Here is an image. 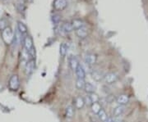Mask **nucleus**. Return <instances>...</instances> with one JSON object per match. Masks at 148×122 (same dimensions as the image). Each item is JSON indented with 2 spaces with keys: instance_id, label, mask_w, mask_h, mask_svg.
I'll use <instances>...</instances> for the list:
<instances>
[{
  "instance_id": "nucleus-29",
  "label": "nucleus",
  "mask_w": 148,
  "mask_h": 122,
  "mask_svg": "<svg viewBox=\"0 0 148 122\" xmlns=\"http://www.w3.org/2000/svg\"><path fill=\"white\" fill-rule=\"evenodd\" d=\"M105 122H114V120H113V118H112V117H110V116H109V117L107 118V120H106Z\"/></svg>"
},
{
  "instance_id": "nucleus-2",
  "label": "nucleus",
  "mask_w": 148,
  "mask_h": 122,
  "mask_svg": "<svg viewBox=\"0 0 148 122\" xmlns=\"http://www.w3.org/2000/svg\"><path fill=\"white\" fill-rule=\"evenodd\" d=\"M14 32L9 26L2 31V38L6 44H12V42L14 41Z\"/></svg>"
},
{
  "instance_id": "nucleus-16",
  "label": "nucleus",
  "mask_w": 148,
  "mask_h": 122,
  "mask_svg": "<svg viewBox=\"0 0 148 122\" xmlns=\"http://www.w3.org/2000/svg\"><path fill=\"white\" fill-rule=\"evenodd\" d=\"M16 7L19 12H24L26 10V0H17L16 2Z\"/></svg>"
},
{
  "instance_id": "nucleus-22",
  "label": "nucleus",
  "mask_w": 148,
  "mask_h": 122,
  "mask_svg": "<svg viewBox=\"0 0 148 122\" xmlns=\"http://www.w3.org/2000/svg\"><path fill=\"white\" fill-rule=\"evenodd\" d=\"M86 85V82H85V79H77L76 80V88L78 89V90H82L84 89V87Z\"/></svg>"
},
{
  "instance_id": "nucleus-15",
  "label": "nucleus",
  "mask_w": 148,
  "mask_h": 122,
  "mask_svg": "<svg viewBox=\"0 0 148 122\" xmlns=\"http://www.w3.org/2000/svg\"><path fill=\"white\" fill-rule=\"evenodd\" d=\"M71 24H72L73 27L74 31H76V30H77V29H79V28H81V27L85 26L84 22H83L81 19L78 18L73 19V20L72 21Z\"/></svg>"
},
{
  "instance_id": "nucleus-11",
  "label": "nucleus",
  "mask_w": 148,
  "mask_h": 122,
  "mask_svg": "<svg viewBox=\"0 0 148 122\" xmlns=\"http://www.w3.org/2000/svg\"><path fill=\"white\" fill-rule=\"evenodd\" d=\"M60 30H61L63 33H65V34H69V33H71V32H73V31H74L73 27L72 24H71L70 22H67V21H66V22H63V23L61 25Z\"/></svg>"
},
{
  "instance_id": "nucleus-1",
  "label": "nucleus",
  "mask_w": 148,
  "mask_h": 122,
  "mask_svg": "<svg viewBox=\"0 0 148 122\" xmlns=\"http://www.w3.org/2000/svg\"><path fill=\"white\" fill-rule=\"evenodd\" d=\"M23 45L25 50L28 53L31 59H36V49L34 47L33 39L30 35H26L23 37Z\"/></svg>"
},
{
  "instance_id": "nucleus-5",
  "label": "nucleus",
  "mask_w": 148,
  "mask_h": 122,
  "mask_svg": "<svg viewBox=\"0 0 148 122\" xmlns=\"http://www.w3.org/2000/svg\"><path fill=\"white\" fill-rule=\"evenodd\" d=\"M36 68V59H30L25 65V71L26 75H31Z\"/></svg>"
},
{
  "instance_id": "nucleus-25",
  "label": "nucleus",
  "mask_w": 148,
  "mask_h": 122,
  "mask_svg": "<svg viewBox=\"0 0 148 122\" xmlns=\"http://www.w3.org/2000/svg\"><path fill=\"white\" fill-rule=\"evenodd\" d=\"M8 27L7 25V21L5 18L0 19V31H3L4 29Z\"/></svg>"
},
{
  "instance_id": "nucleus-14",
  "label": "nucleus",
  "mask_w": 148,
  "mask_h": 122,
  "mask_svg": "<svg viewBox=\"0 0 148 122\" xmlns=\"http://www.w3.org/2000/svg\"><path fill=\"white\" fill-rule=\"evenodd\" d=\"M80 65L79 61L77 60V58L75 57V56H72L70 58H69V66L71 67V69L73 71H76V69L77 68V67Z\"/></svg>"
},
{
  "instance_id": "nucleus-20",
  "label": "nucleus",
  "mask_w": 148,
  "mask_h": 122,
  "mask_svg": "<svg viewBox=\"0 0 148 122\" xmlns=\"http://www.w3.org/2000/svg\"><path fill=\"white\" fill-rule=\"evenodd\" d=\"M95 89H96V88L91 83L86 82V85H85V87H84V90H85L86 93H87L88 94L92 93H95Z\"/></svg>"
},
{
  "instance_id": "nucleus-27",
  "label": "nucleus",
  "mask_w": 148,
  "mask_h": 122,
  "mask_svg": "<svg viewBox=\"0 0 148 122\" xmlns=\"http://www.w3.org/2000/svg\"><path fill=\"white\" fill-rule=\"evenodd\" d=\"M51 19H52V21H53L54 24H59V21H60V16L59 14H54V15H52Z\"/></svg>"
},
{
  "instance_id": "nucleus-3",
  "label": "nucleus",
  "mask_w": 148,
  "mask_h": 122,
  "mask_svg": "<svg viewBox=\"0 0 148 122\" xmlns=\"http://www.w3.org/2000/svg\"><path fill=\"white\" fill-rule=\"evenodd\" d=\"M118 78H119V76L118 74L114 73V72H110L104 75L103 81L105 82V85H113L117 82L118 80Z\"/></svg>"
},
{
  "instance_id": "nucleus-28",
  "label": "nucleus",
  "mask_w": 148,
  "mask_h": 122,
  "mask_svg": "<svg viewBox=\"0 0 148 122\" xmlns=\"http://www.w3.org/2000/svg\"><path fill=\"white\" fill-rule=\"evenodd\" d=\"M83 98H84V101H85V104H87V105H90V106H91L92 102H91V98H90L89 94H87L86 97H84Z\"/></svg>"
},
{
  "instance_id": "nucleus-13",
  "label": "nucleus",
  "mask_w": 148,
  "mask_h": 122,
  "mask_svg": "<svg viewBox=\"0 0 148 122\" xmlns=\"http://www.w3.org/2000/svg\"><path fill=\"white\" fill-rule=\"evenodd\" d=\"M74 106L77 109H81L85 106V101L84 98L81 96H78L74 99Z\"/></svg>"
},
{
  "instance_id": "nucleus-7",
  "label": "nucleus",
  "mask_w": 148,
  "mask_h": 122,
  "mask_svg": "<svg viewBox=\"0 0 148 122\" xmlns=\"http://www.w3.org/2000/svg\"><path fill=\"white\" fill-rule=\"evenodd\" d=\"M96 60H97V57L94 53H86V55L84 56V61L87 65H90V66L94 65L96 62Z\"/></svg>"
},
{
  "instance_id": "nucleus-6",
  "label": "nucleus",
  "mask_w": 148,
  "mask_h": 122,
  "mask_svg": "<svg viewBox=\"0 0 148 122\" xmlns=\"http://www.w3.org/2000/svg\"><path fill=\"white\" fill-rule=\"evenodd\" d=\"M68 6L67 0H54V8L56 11H63Z\"/></svg>"
},
{
  "instance_id": "nucleus-23",
  "label": "nucleus",
  "mask_w": 148,
  "mask_h": 122,
  "mask_svg": "<svg viewBox=\"0 0 148 122\" xmlns=\"http://www.w3.org/2000/svg\"><path fill=\"white\" fill-rule=\"evenodd\" d=\"M97 116H98L99 119L101 121V122H105L106 120H107V118L109 117L108 115H107V113L105 112V111L104 109H101V110L99 111V113L97 114Z\"/></svg>"
},
{
  "instance_id": "nucleus-24",
  "label": "nucleus",
  "mask_w": 148,
  "mask_h": 122,
  "mask_svg": "<svg viewBox=\"0 0 148 122\" xmlns=\"http://www.w3.org/2000/svg\"><path fill=\"white\" fill-rule=\"evenodd\" d=\"M74 116V108L73 106H68L66 108V116L68 118H73Z\"/></svg>"
},
{
  "instance_id": "nucleus-21",
  "label": "nucleus",
  "mask_w": 148,
  "mask_h": 122,
  "mask_svg": "<svg viewBox=\"0 0 148 122\" xmlns=\"http://www.w3.org/2000/svg\"><path fill=\"white\" fill-rule=\"evenodd\" d=\"M91 111H92L94 114H98L99 111L102 109L101 107V105L99 103H95L91 104Z\"/></svg>"
},
{
  "instance_id": "nucleus-8",
  "label": "nucleus",
  "mask_w": 148,
  "mask_h": 122,
  "mask_svg": "<svg viewBox=\"0 0 148 122\" xmlns=\"http://www.w3.org/2000/svg\"><path fill=\"white\" fill-rule=\"evenodd\" d=\"M115 101L118 105L125 106L129 102V97L127 94H120L118 95L117 98H115Z\"/></svg>"
},
{
  "instance_id": "nucleus-10",
  "label": "nucleus",
  "mask_w": 148,
  "mask_h": 122,
  "mask_svg": "<svg viewBox=\"0 0 148 122\" xmlns=\"http://www.w3.org/2000/svg\"><path fill=\"white\" fill-rule=\"evenodd\" d=\"M75 73H76V75L77 77V79H86V71L84 69V67H82L81 65H79L77 68L76 69L75 71Z\"/></svg>"
},
{
  "instance_id": "nucleus-9",
  "label": "nucleus",
  "mask_w": 148,
  "mask_h": 122,
  "mask_svg": "<svg viewBox=\"0 0 148 122\" xmlns=\"http://www.w3.org/2000/svg\"><path fill=\"white\" fill-rule=\"evenodd\" d=\"M125 106H122V105H118L117 107H115L114 109H113V116L114 117H119L123 115V113L125 112Z\"/></svg>"
},
{
  "instance_id": "nucleus-4",
  "label": "nucleus",
  "mask_w": 148,
  "mask_h": 122,
  "mask_svg": "<svg viewBox=\"0 0 148 122\" xmlns=\"http://www.w3.org/2000/svg\"><path fill=\"white\" fill-rule=\"evenodd\" d=\"M9 89L12 91H17L20 87V80L17 75H13L12 77L9 79L8 82Z\"/></svg>"
},
{
  "instance_id": "nucleus-26",
  "label": "nucleus",
  "mask_w": 148,
  "mask_h": 122,
  "mask_svg": "<svg viewBox=\"0 0 148 122\" xmlns=\"http://www.w3.org/2000/svg\"><path fill=\"white\" fill-rule=\"evenodd\" d=\"M89 96H90V98H91V100L92 103H99V101H100V97H99L98 95H97L96 93H90V94H89Z\"/></svg>"
},
{
  "instance_id": "nucleus-19",
  "label": "nucleus",
  "mask_w": 148,
  "mask_h": 122,
  "mask_svg": "<svg viewBox=\"0 0 148 122\" xmlns=\"http://www.w3.org/2000/svg\"><path fill=\"white\" fill-rule=\"evenodd\" d=\"M68 45H67V43H62L61 44H60V46H59V53H60V55H61L63 57H66L67 53H68Z\"/></svg>"
},
{
  "instance_id": "nucleus-12",
  "label": "nucleus",
  "mask_w": 148,
  "mask_h": 122,
  "mask_svg": "<svg viewBox=\"0 0 148 122\" xmlns=\"http://www.w3.org/2000/svg\"><path fill=\"white\" fill-rule=\"evenodd\" d=\"M75 32H76V35H77V37L80 39H85L88 35V30L86 26H83L81 28L76 30Z\"/></svg>"
},
{
  "instance_id": "nucleus-17",
  "label": "nucleus",
  "mask_w": 148,
  "mask_h": 122,
  "mask_svg": "<svg viewBox=\"0 0 148 122\" xmlns=\"http://www.w3.org/2000/svg\"><path fill=\"white\" fill-rule=\"evenodd\" d=\"M27 31H28L27 27H26V25L23 22H22V21H18L17 22V31L21 35H26L27 33Z\"/></svg>"
},
{
  "instance_id": "nucleus-18",
  "label": "nucleus",
  "mask_w": 148,
  "mask_h": 122,
  "mask_svg": "<svg viewBox=\"0 0 148 122\" xmlns=\"http://www.w3.org/2000/svg\"><path fill=\"white\" fill-rule=\"evenodd\" d=\"M91 77L96 81H100V80H103L104 75H102L101 72H100L98 71H93L91 72Z\"/></svg>"
}]
</instances>
